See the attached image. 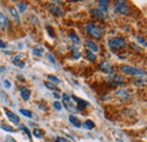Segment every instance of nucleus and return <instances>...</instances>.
<instances>
[{"instance_id":"32","label":"nucleus","mask_w":147,"mask_h":142,"mask_svg":"<svg viewBox=\"0 0 147 142\" xmlns=\"http://www.w3.org/2000/svg\"><path fill=\"white\" fill-rule=\"evenodd\" d=\"M3 87H5L6 89H10V88H11V83H10L8 80H5V81H3Z\"/></svg>"},{"instance_id":"35","label":"nucleus","mask_w":147,"mask_h":142,"mask_svg":"<svg viewBox=\"0 0 147 142\" xmlns=\"http://www.w3.org/2000/svg\"><path fill=\"white\" fill-rule=\"evenodd\" d=\"M145 83V80H136L135 81V84L136 85H142V84H144Z\"/></svg>"},{"instance_id":"28","label":"nucleus","mask_w":147,"mask_h":142,"mask_svg":"<svg viewBox=\"0 0 147 142\" xmlns=\"http://www.w3.org/2000/svg\"><path fill=\"white\" fill-rule=\"evenodd\" d=\"M19 113H22L24 116H26V117H28V118L32 117V113H31L30 110H27V109H19Z\"/></svg>"},{"instance_id":"10","label":"nucleus","mask_w":147,"mask_h":142,"mask_svg":"<svg viewBox=\"0 0 147 142\" xmlns=\"http://www.w3.org/2000/svg\"><path fill=\"white\" fill-rule=\"evenodd\" d=\"M7 26H8V19L2 13H0V32H2Z\"/></svg>"},{"instance_id":"6","label":"nucleus","mask_w":147,"mask_h":142,"mask_svg":"<svg viewBox=\"0 0 147 142\" xmlns=\"http://www.w3.org/2000/svg\"><path fill=\"white\" fill-rule=\"evenodd\" d=\"M62 100H63V104H65V106H66V108L70 111V113H76V107H74L73 102H71V98L68 96V94H63L62 96Z\"/></svg>"},{"instance_id":"1","label":"nucleus","mask_w":147,"mask_h":142,"mask_svg":"<svg viewBox=\"0 0 147 142\" xmlns=\"http://www.w3.org/2000/svg\"><path fill=\"white\" fill-rule=\"evenodd\" d=\"M85 30H86V33L90 36H92L94 39H101L102 36V31L98 26L94 25L92 23H88L85 25Z\"/></svg>"},{"instance_id":"22","label":"nucleus","mask_w":147,"mask_h":142,"mask_svg":"<svg viewBox=\"0 0 147 142\" xmlns=\"http://www.w3.org/2000/svg\"><path fill=\"white\" fill-rule=\"evenodd\" d=\"M85 56H86V59L90 60V61H94V60H95V55H94L93 53H91L90 50H86Z\"/></svg>"},{"instance_id":"11","label":"nucleus","mask_w":147,"mask_h":142,"mask_svg":"<svg viewBox=\"0 0 147 142\" xmlns=\"http://www.w3.org/2000/svg\"><path fill=\"white\" fill-rule=\"evenodd\" d=\"M49 8H50V12H51L53 15H55V16H63V12H62L59 7H57L55 5H51Z\"/></svg>"},{"instance_id":"19","label":"nucleus","mask_w":147,"mask_h":142,"mask_svg":"<svg viewBox=\"0 0 147 142\" xmlns=\"http://www.w3.org/2000/svg\"><path fill=\"white\" fill-rule=\"evenodd\" d=\"M11 63H13L15 66L19 67V68H24V67H25V63H24V61H22V60H19V59L11 58Z\"/></svg>"},{"instance_id":"13","label":"nucleus","mask_w":147,"mask_h":142,"mask_svg":"<svg viewBox=\"0 0 147 142\" xmlns=\"http://www.w3.org/2000/svg\"><path fill=\"white\" fill-rule=\"evenodd\" d=\"M98 6H100V10L102 13H107L108 8H109V1L107 0H100L98 1Z\"/></svg>"},{"instance_id":"12","label":"nucleus","mask_w":147,"mask_h":142,"mask_svg":"<svg viewBox=\"0 0 147 142\" xmlns=\"http://www.w3.org/2000/svg\"><path fill=\"white\" fill-rule=\"evenodd\" d=\"M86 46H87V48H88V50H90L91 53H94L98 51V47L96 46V43H94L91 40H87V41H86Z\"/></svg>"},{"instance_id":"9","label":"nucleus","mask_w":147,"mask_h":142,"mask_svg":"<svg viewBox=\"0 0 147 142\" xmlns=\"http://www.w3.org/2000/svg\"><path fill=\"white\" fill-rule=\"evenodd\" d=\"M98 68H100V71H102L103 73H105V74H112V73H114V70H113V67L110 65L109 61H102L98 65Z\"/></svg>"},{"instance_id":"33","label":"nucleus","mask_w":147,"mask_h":142,"mask_svg":"<svg viewBox=\"0 0 147 142\" xmlns=\"http://www.w3.org/2000/svg\"><path fill=\"white\" fill-rule=\"evenodd\" d=\"M53 107H55L57 110H61V108H62L61 104H60L59 101H55V102H53Z\"/></svg>"},{"instance_id":"23","label":"nucleus","mask_w":147,"mask_h":142,"mask_svg":"<svg viewBox=\"0 0 147 142\" xmlns=\"http://www.w3.org/2000/svg\"><path fill=\"white\" fill-rule=\"evenodd\" d=\"M84 126H85L86 128H88V130H93V128L95 127V124L93 123V121H91V119H87V121L84 123Z\"/></svg>"},{"instance_id":"34","label":"nucleus","mask_w":147,"mask_h":142,"mask_svg":"<svg viewBox=\"0 0 147 142\" xmlns=\"http://www.w3.org/2000/svg\"><path fill=\"white\" fill-rule=\"evenodd\" d=\"M47 30H48V33H49L50 36H52V38H55V33L52 32V29H51V27H50L49 25H47Z\"/></svg>"},{"instance_id":"20","label":"nucleus","mask_w":147,"mask_h":142,"mask_svg":"<svg viewBox=\"0 0 147 142\" xmlns=\"http://www.w3.org/2000/svg\"><path fill=\"white\" fill-rule=\"evenodd\" d=\"M71 53H73V57L75 58V59L80 58V53H79V50H78L77 47H75V46L71 47Z\"/></svg>"},{"instance_id":"15","label":"nucleus","mask_w":147,"mask_h":142,"mask_svg":"<svg viewBox=\"0 0 147 142\" xmlns=\"http://www.w3.org/2000/svg\"><path fill=\"white\" fill-rule=\"evenodd\" d=\"M69 122H70L75 127H80V126H82L80 121H79L78 117H76L75 115H70V116H69Z\"/></svg>"},{"instance_id":"30","label":"nucleus","mask_w":147,"mask_h":142,"mask_svg":"<svg viewBox=\"0 0 147 142\" xmlns=\"http://www.w3.org/2000/svg\"><path fill=\"white\" fill-rule=\"evenodd\" d=\"M1 128H2L3 131H6V132H15V130H14L13 127H10V126H8V125H3V124H1Z\"/></svg>"},{"instance_id":"37","label":"nucleus","mask_w":147,"mask_h":142,"mask_svg":"<svg viewBox=\"0 0 147 142\" xmlns=\"http://www.w3.org/2000/svg\"><path fill=\"white\" fill-rule=\"evenodd\" d=\"M0 48H6V43L0 40Z\"/></svg>"},{"instance_id":"29","label":"nucleus","mask_w":147,"mask_h":142,"mask_svg":"<svg viewBox=\"0 0 147 142\" xmlns=\"http://www.w3.org/2000/svg\"><path fill=\"white\" fill-rule=\"evenodd\" d=\"M19 128H20L22 131H24V132H25V133H26V134L28 135V138H30V139L32 138V134H31V132H30V130H28V128H27L26 126H23V125H19Z\"/></svg>"},{"instance_id":"26","label":"nucleus","mask_w":147,"mask_h":142,"mask_svg":"<svg viewBox=\"0 0 147 142\" xmlns=\"http://www.w3.org/2000/svg\"><path fill=\"white\" fill-rule=\"evenodd\" d=\"M48 79H49V81L52 83H55V84H60V80L58 79V77H55V75H48Z\"/></svg>"},{"instance_id":"36","label":"nucleus","mask_w":147,"mask_h":142,"mask_svg":"<svg viewBox=\"0 0 147 142\" xmlns=\"http://www.w3.org/2000/svg\"><path fill=\"white\" fill-rule=\"evenodd\" d=\"M137 39H138V42L143 43V46H144V47H146V42L144 41V39H143V38H140V36H137Z\"/></svg>"},{"instance_id":"17","label":"nucleus","mask_w":147,"mask_h":142,"mask_svg":"<svg viewBox=\"0 0 147 142\" xmlns=\"http://www.w3.org/2000/svg\"><path fill=\"white\" fill-rule=\"evenodd\" d=\"M44 53V48H42V47H34L33 48V50H32V53L34 55V56H36V57H40V56H42V53Z\"/></svg>"},{"instance_id":"38","label":"nucleus","mask_w":147,"mask_h":142,"mask_svg":"<svg viewBox=\"0 0 147 142\" xmlns=\"http://www.w3.org/2000/svg\"><path fill=\"white\" fill-rule=\"evenodd\" d=\"M49 59H50V60H51V61H52L53 64L55 63V58H53V56H52V55H50V53H49Z\"/></svg>"},{"instance_id":"25","label":"nucleus","mask_w":147,"mask_h":142,"mask_svg":"<svg viewBox=\"0 0 147 142\" xmlns=\"http://www.w3.org/2000/svg\"><path fill=\"white\" fill-rule=\"evenodd\" d=\"M44 85L48 88L49 90H52V91H58V88L55 87L53 83H51V82H44Z\"/></svg>"},{"instance_id":"21","label":"nucleus","mask_w":147,"mask_h":142,"mask_svg":"<svg viewBox=\"0 0 147 142\" xmlns=\"http://www.w3.org/2000/svg\"><path fill=\"white\" fill-rule=\"evenodd\" d=\"M69 39L73 40V42L75 43V44H80V40H79V38L76 36L75 33H70V34H69Z\"/></svg>"},{"instance_id":"7","label":"nucleus","mask_w":147,"mask_h":142,"mask_svg":"<svg viewBox=\"0 0 147 142\" xmlns=\"http://www.w3.org/2000/svg\"><path fill=\"white\" fill-rule=\"evenodd\" d=\"M108 82L111 85H121L125 82V79L122 76H119V75H112V76L108 77Z\"/></svg>"},{"instance_id":"14","label":"nucleus","mask_w":147,"mask_h":142,"mask_svg":"<svg viewBox=\"0 0 147 142\" xmlns=\"http://www.w3.org/2000/svg\"><path fill=\"white\" fill-rule=\"evenodd\" d=\"M20 96H22V98L26 101V100H28L30 97H31V91L28 89H26V88H20Z\"/></svg>"},{"instance_id":"5","label":"nucleus","mask_w":147,"mask_h":142,"mask_svg":"<svg viewBox=\"0 0 147 142\" xmlns=\"http://www.w3.org/2000/svg\"><path fill=\"white\" fill-rule=\"evenodd\" d=\"M3 111H5V114H6V116L8 117V119L13 123V124H15V125H19V117L15 114V113H13V111H10L8 108H5L3 109Z\"/></svg>"},{"instance_id":"2","label":"nucleus","mask_w":147,"mask_h":142,"mask_svg":"<svg viewBox=\"0 0 147 142\" xmlns=\"http://www.w3.org/2000/svg\"><path fill=\"white\" fill-rule=\"evenodd\" d=\"M108 43H109V47H110L113 51L117 50L118 48H125L126 47V41L122 38H120V36L111 38Z\"/></svg>"},{"instance_id":"8","label":"nucleus","mask_w":147,"mask_h":142,"mask_svg":"<svg viewBox=\"0 0 147 142\" xmlns=\"http://www.w3.org/2000/svg\"><path fill=\"white\" fill-rule=\"evenodd\" d=\"M71 99L77 102V107H76V109H78V110H84L86 107L90 105V102H88V101L83 100V99H80V98H78V97H76V96H73V97H71Z\"/></svg>"},{"instance_id":"16","label":"nucleus","mask_w":147,"mask_h":142,"mask_svg":"<svg viewBox=\"0 0 147 142\" xmlns=\"http://www.w3.org/2000/svg\"><path fill=\"white\" fill-rule=\"evenodd\" d=\"M9 12H10L13 18L15 19V22H16V23H19V14H18V12L16 10V8H15V7H10V8H9Z\"/></svg>"},{"instance_id":"39","label":"nucleus","mask_w":147,"mask_h":142,"mask_svg":"<svg viewBox=\"0 0 147 142\" xmlns=\"http://www.w3.org/2000/svg\"><path fill=\"white\" fill-rule=\"evenodd\" d=\"M55 97L57 98V99H60V94H59V93H57V92L55 93Z\"/></svg>"},{"instance_id":"24","label":"nucleus","mask_w":147,"mask_h":142,"mask_svg":"<svg viewBox=\"0 0 147 142\" xmlns=\"http://www.w3.org/2000/svg\"><path fill=\"white\" fill-rule=\"evenodd\" d=\"M117 94H118L119 97H121V98H123V99H128L129 97H130V96H129L128 93H127L126 91H123V90H119V91L117 92Z\"/></svg>"},{"instance_id":"3","label":"nucleus","mask_w":147,"mask_h":142,"mask_svg":"<svg viewBox=\"0 0 147 142\" xmlns=\"http://www.w3.org/2000/svg\"><path fill=\"white\" fill-rule=\"evenodd\" d=\"M120 71L122 72L123 74H127V75H132V76H136V75H145L146 73L143 70H139V68H136V67H131L128 65H125V66H121Z\"/></svg>"},{"instance_id":"18","label":"nucleus","mask_w":147,"mask_h":142,"mask_svg":"<svg viewBox=\"0 0 147 142\" xmlns=\"http://www.w3.org/2000/svg\"><path fill=\"white\" fill-rule=\"evenodd\" d=\"M91 13H92V15L94 16V17L104 18V13H102L100 9H92V10H91Z\"/></svg>"},{"instance_id":"4","label":"nucleus","mask_w":147,"mask_h":142,"mask_svg":"<svg viewBox=\"0 0 147 142\" xmlns=\"http://www.w3.org/2000/svg\"><path fill=\"white\" fill-rule=\"evenodd\" d=\"M114 10L119 14H126V15L129 14V8L125 1H118L114 5Z\"/></svg>"},{"instance_id":"27","label":"nucleus","mask_w":147,"mask_h":142,"mask_svg":"<svg viewBox=\"0 0 147 142\" xmlns=\"http://www.w3.org/2000/svg\"><path fill=\"white\" fill-rule=\"evenodd\" d=\"M33 135H34L35 138H42L43 132H42V130H40V128H35V130H33Z\"/></svg>"},{"instance_id":"31","label":"nucleus","mask_w":147,"mask_h":142,"mask_svg":"<svg viewBox=\"0 0 147 142\" xmlns=\"http://www.w3.org/2000/svg\"><path fill=\"white\" fill-rule=\"evenodd\" d=\"M17 6H18V8H19V10H20V13H24V12L26 10V8H27L26 3H24V2H19Z\"/></svg>"}]
</instances>
